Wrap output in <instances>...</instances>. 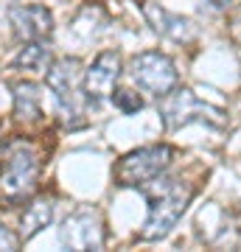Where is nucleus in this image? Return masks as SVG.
Wrapping results in <instances>:
<instances>
[{
	"instance_id": "1",
	"label": "nucleus",
	"mask_w": 241,
	"mask_h": 252,
	"mask_svg": "<svg viewBox=\"0 0 241 252\" xmlns=\"http://www.w3.org/2000/svg\"><path fill=\"white\" fill-rule=\"evenodd\" d=\"M140 190L149 202V216L143 221L140 241H160L177 227V221L188 210L191 199H194V188L177 177L160 174L146 185H140Z\"/></svg>"
},
{
	"instance_id": "2",
	"label": "nucleus",
	"mask_w": 241,
	"mask_h": 252,
	"mask_svg": "<svg viewBox=\"0 0 241 252\" xmlns=\"http://www.w3.org/2000/svg\"><path fill=\"white\" fill-rule=\"evenodd\" d=\"M39 182V154L26 137L9 140L0 160V205L14 207L36 193Z\"/></svg>"
},
{
	"instance_id": "3",
	"label": "nucleus",
	"mask_w": 241,
	"mask_h": 252,
	"mask_svg": "<svg viewBox=\"0 0 241 252\" xmlns=\"http://www.w3.org/2000/svg\"><path fill=\"white\" fill-rule=\"evenodd\" d=\"M48 90L54 93V101L62 112L65 124L70 129L84 126V70L76 56H62L48 67Z\"/></svg>"
},
{
	"instance_id": "4",
	"label": "nucleus",
	"mask_w": 241,
	"mask_h": 252,
	"mask_svg": "<svg viewBox=\"0 0 241 252\" xmlns=\"http://www.w3.org/2000/svg\"><path fill=\"white\" fill-rule=\"evenodd\" d=\"M174 149L169 143H154V146H143L135 149L126 157H121L112 171V180L121 188H140L149 180L160 177L169 171V165L174 162Z\"/></svg>"
},
{
	"instance_id": "5",
	"label": "nucleus",
	"mask_w": 241,
	"mask_h": 252,
	"mask_svg": "<svg viewBox=\"0 0 241 252\" xmlns=\"http://www.w3.org/2000/svg\"><path fill=\"white\" fill-rule=\"evenodd\" d=\"M160 121L169 132H174L179 126H188L191 121H205L210 126H224V112L219 107H210L205 101H199L194 90L174 87L169 95L160 98Z\"/></svg>"
},
{
	"instance_id": "6",
	"label": "nucleus",
	"mask_w": 241,
	"mask_h": 252,
	"mask_svg": "<svg viewBox=\"0 0 241 252\" xmlns=\"http://www.w3.org/2000/svg\"><path fill=\"white\" fill-rule=\"evenodd\" d=\"M129 73H132L135 84H138L143 93L154 95V98L169 95V93L179 84L177 64L171 62V56L160 54V51H143V54L132 56Z\"/></svg>"
},
{
	"instance_id": "7",
	"label": "nucleus",
	"mask_w": 241,
	"mask_h": 252,
	"mask_svg": "<svg viewBox=\"0 0 241 252\" xmlns=\"http://www.w3.org/2000/svg\"><path fill=\"white\" fill-rule=\"evenodd\" d=\"M59 238L68 250H79V252L104 250V238H107L104 235V219L96 207H79L65 219Z\"/></svg>"
},
{
	"instance_id": "8",
	"label": "nucleus",
	"mask_w": 241,
	"mask_h": 252,
	"mask_svg": "<svg viewBox=\"0 0 241 252\" xmlns=\"http://www.w3.org/2000/svg\"><path fill=\"white\" fill-rule=\"evenodd\" d=\"M121 79V54L118 51H101L93 64L84 70V95L90 104H99L104 98H112L115 84Z\"/></svg>"
},
{
	"instance_id": "9",
	"label": "nucleus",
	"mask_w": 241,
	"mask_h": 252,
	"mask_svg": "<svg viewBox=\"0 0 241 252\" xmlns=\"http://www.w3.org/2000/svg\"><path fill=\"white\" fill-rule=\"evenodd\" d=\"M9 26L17 39L23 42H36V39H48L54 31V17L45 6L36 3H20L9 9Z\"/></svg>"
},
{
	"instance_id": "10",
	"label": "nucleus",
	"mask_w": 241,
	"mask_h": 252,
	"mask_svg": "<svg viewBox=\"0 0 241 252\" xmlns=\"http://www.w3.org/2000/svg\"><path fill=\"white\" fill-rule=\"evenodd\" d=\"M143 14L149 20V26L166 39H174V42H191L194 39V23L166 11L160 3H143Z\"/></svg>"
},
{
	"instance_id": "11",
	"label": "nucleus",
	"mask_w": 241,
	"mask_h": 252,
	"mask_svg": "<svg viewBox=\"0 0 241 252\" xmlns=\"http://www.w3.org/2000/svg\"><path fill=\"white\" fill-rule=\"evenodd\" d=\"M54 213H56V202L51 196H36L31 205L26 207V213L20 219V238L28 241L34 238L36 233H42L45 227L54 221Z\"/></svg>"
},
{
	"instance_id": "12",
	"label": "nucleus",
	"mask_w": 241,
	"mask_h": 252,
	"mask_svg": "<svg viewBox=\"0 0 241 252\" xmlns=\"http://www.w3.org/2000/svg\"><path fill=\"white\" fill-rule=\"evenodd\" d=\"M14 93V115L20 121H36L42 107H39V87L34 81H14L11 84Z\"/></svg>"
},
{
	"instance_id": "13",
	"label": "nucleus",
	"mask_w": 241,
	"mask_h": 252,
	"mask_svg": "<svg viewBox=\"0 0 241 252\" xmlns=\"http://www.w3.org/2000/svg\"><path fill=\"white\" fill-rule=\"evenodd\" d=\"M51 64H54V56H51V48L45 45V39L26 42V48H20V54L14 56V67H17V70L48 73Z\"/></svg>"
},
{
	"instance_id": "14",
	"label": "nucleus",
	"mask_w": 241,
	"mask_h": 252,
	"mask_svg": "<svg viewBox=\"0 0 241 252\" xmlns=\"http://www.w3.org/2000/svg\"><path fill=\"white\" fill-rule=\"evenodd\" d=\"M112 104H115L124 115H132V112L143 109V98L135 90H115L112 93Z\"/></svg>"
},
{
	"instance_id": "15",
	"label": "nucleus",
	"mask_w": 241,
	"mask_h": 252,
	"mask_svg": "<svg viewBox=\"0 0 241 252\" xmlns=\"http://www.w3.org/2000/svg\"><path fill=\"white\" fill-rule=\"evenodd\" d=\"M20 244H23L20 233H11L9 227H3V224H0V250L14 252V250H20Z\"/></svg>"
},
{
	"instance_id": "16",
	"label": "nucleus",
	"mask_w": 241,
	"mask_h": 252,
	"mask_svg": "<svg viewBox=\"0 0 241 252\" xmlns=\"http://www.w3.org/2000/svg\"><path fill=\"white\" fill-rule=\"evenodd\" d=\"M207 3H210V6H213V9H227V6H230V0H207Z\"/></svg>"
},
{
	"instance_id": "17",
	"label": "nucleus",
	"mask_w": 241,
	"mask_h": 252,
	"mask_svg": "<svg viewBox=\"0 0 241 252\" xmlns=\"http://www.w3.org/2000/svg\"><path fill=\"white\" fill-rule=\"evenodd\" d=\"M239 213H241V205H239Z\"/></svg>"
}]
</instances>
